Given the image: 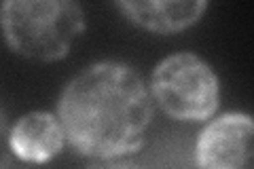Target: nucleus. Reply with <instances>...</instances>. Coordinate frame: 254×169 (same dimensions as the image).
<instances>
[{
  "instance_id": "f257e3e1",
  "label": "nucleus",
  "mask_w": 254,
  "mask_h": 169,
  "mask_svg": "<svg viewBox=\"0 0 254 169\" xmlns=\"http://www.w3.org/2000/svg\"><path fill=\"white\" fill-rule=\"evenodd\" d=\"M155 108L148 85L125 61H95L70 78L58 118L78 155L110 161L142 148Z\"/></svg>"
},
{
  "instance_id": "f03ea898",
  "label": "nucleus",
  "mask_w": 254,
  "mask_h": 169,
  "mask_svg": "<svg viewBox=\"0 0 254 169\" xmlns=\"http://www.w3.org/2000/svg\"><path fill=\"white\" fill-rule=\"evenodd\" d=\"M85 9L72 0H6L0 4V30L21 57L60 61L85 32Z\"/></svg>"
},
{
  "instance_id": "7ed1b4c3",
  "label": "nucleus",
  "mask_w": 254,
  "mask_h": 169,
  "mask_svg": "<svg viewBox=\"0 0 254 169\" xmlns=\"http://www.w3.org/2000/svg\"><path fill=\"white\" fill-rule=\"evenodd\" d=\"M150 98L170 118L201 123L210 120L220 104V80L203 57L180 51L163 57L153 70Z\"/></svg>"
},
{
  "instance_id": "20e7f679",
  "label": "nucleus",
  "mask_w": 254,
  "mask_h": 169,
  "mask_svg": "<svg viewBox=\"0 0 254 169\" xmlns=\"http://www.w3.org/2000/svg\"><path fill=\"white\" fill-rule=\"evenodd\" d=\"M197 169H254V123L248 112L210 118L195 146Z\"/></svg>"
},
{
  "instance_id": "39448f33",
  "label": "nucleus",
  "mask_w": 254,
  "mask_h": 169,
  "mask_svg": "<svg viewBox=\"0 0 254 169\" xmlns=\"http://www.w3.org/2000/svg\"><path fill=\"white\" fill-rule=\"evenodd\" d=\"M66 133L58 114L34 110L11 127V150L26 163H49L64 150Z\"/></svg>"
},
{
  "instance_id": "423d86ee",
  "label": "nucleus",
  "mask_w": 254,
  "mask_h": 169,
  "mask_svg": "<svg viewBox=\"0 0 254 169\" xmlns=\"http://www.w3.org/2000/svg\"><path fill=\"white\" fill-rule=\"evenodd\" d=\"M131 23L155 34H176L203 17L208 2L205 0H163V2H115Z\"/></svg>"
},
{
  "instance_id": "0eeeda50",
  "label": "nucleus",
  "mask_w": 254,
  "mask_h": 169,
  "mask_svg": "<svg viewBox=\"0 0 254 169\" xmlns=\"http://www.w3.org/2000/svg\"><path fill=\"white\" fill-rule=\"evenodd\" d=\"M13 150H11V127L4 110L0 108V169H4L11 163Z\"/></svg>"
},
{
  "instance_id": "6e6552de",
  "label": "nucleus",
  "mask_w": 254,
  "mask_h": 169,
  "mask_svg": "<svg viewBox=\"0 0 254 169\" xmlns=\"http://www.w3.org/2000/svg\"><path fill=\"white\" fill-rule=\"evenodd\" d=\"M87 169H140L138 165L129 163V161H121V159H110V161H98Z\"/></svg>"
}]
</instances>
